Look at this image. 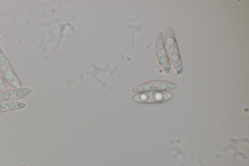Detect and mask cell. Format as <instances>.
Segmentation results:
<instances>
[{"label":"cell","instance_id":"cell-1","mask_svg":"<svg viewBox=\"0 0 249 166\" xmlns=\"http://www.w3.org/2000/svg\"><path fill=\"white\" fill-rule=\"evenodd\" d=\"M165 42L166 50L172 64L178 74H181L183 72L182 64L175 36L171 26H169L167 28L165 37Z\"/></svg>","mask_w":249,"mask_h":166},{"label":"cell","instance_id":"cell-2","mask_svg":"<svg viewBox=\"0 0 249 166\" xmlns=\"http://www.w3.org/2000/svg\"><path fill=\"white\" fill-rule=\"evenodd\" d=\"M177 84L172 81L155 80L146 82L135 87L132 91L134 93L142 94L151 92H160L175 89Z\"/></svg>","mask_w":249,"mask_h":166},{"label":"cell","instance_id":"cell-3","mask_svg":"<svg viewBox=\"0 0 249 166\" xmlns=\"http://www.w3.org/2000/svg\"><path fill=\"white\" fill-rule=\"evenodd\" d=\"M0 72L4 80L15 88H20L21 83L4 51L0 47Z\"/></svg>","mask_w":249,"mask_h":166},{"label":"cell","instance_id":"cell-4","mask_svg":"<svg viewBox=\"0 0 249 166\" xmlns=\"http://www.w3.org/2000/svg\"><path fill=\"white\" fill-rule=\"evenodd\" d=\"M155 51L159 63L166 74L170 70L169 58L166 52L164 41L160 34L157 35L155 40Z\"/></svg>","mask_w":249,"mask_h":166},{"label":"cell","instance_id":"cell-5","mask_svg":"<svg viewBox=\"0 0 249 166\" xmlns=\"http://www.w3.org/2000/svg\"><path fill=\"white\" fill-rule=\"evenodd\" d=\"M32 90L28 88L20 87L0 92V101H12L21 99L29 95Z\"/></svg>","mask_w":249,"mask_h":166},{"label":"cell","instance_id":"cell-6","mask_svg":"<svg viewBox=\"0 0 249 166\" xmlns=\"http://www.w3.org/2000/svg\"><path fill=\"white\" fill-rule=\"evenodd\" d=\"M172 93L169 92H153L142 93L135 96V101L142 103L164 102L170 99Z\"/></svg>","mask_w":249,"mask_h":166},{"label":"cell","instance_id":"cell-7","mask_svg":"<svg viewBox=\"0 0 249 166\" xmlns=\"http://www.w3.org/2000/svg\"><path fill=\"white\" fill-rule=\"evenodd\" d=\"M26 106L24 102L0 101V113L23 109Z\"/></svg>","mask_w":249,"mask_h":166},{"label":"cell","instance_id":"cell-8","mask_svg":"<svg viewBox=\"0 0 249 166\" xmlns=\"http://www.w3.org/2000/svg\"><path fill=\"white\" fill-rule=\"evenodd\" d=\"M6 90V86L4 81V79L0 72V91L2 92Z\"/></svg>","mask_w":249,"mask_h":166},{"label":"cell","instance_id":"cell-9","mask_svg":"<svg viewBox=\"0 0 249 166\" xmlns=\"http://www.w3.org/2000/svg\"><path fill=\"white\" fill-rule=\"evenodd\" d=\"M28 166L23 165H19V166Z\"/></svg>","mask_w":249,"mask_h":166},{"label":"cell","instance_id":"cell-10","mask_svg":"<svg viewBox=\"0 0 249 166\" xmlns=\"http://www.w3.org/2000/svg\"><path fill=\"white\" fill-rule=\"evenodd\" d=\"M1 37H0V42L1 41Z\"/></svg>","mask_w":249,"mask_h":166}]
</instances>
